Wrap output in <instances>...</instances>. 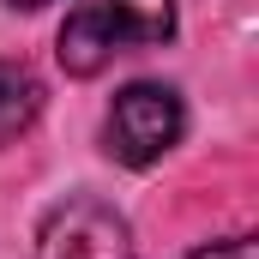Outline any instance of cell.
<instances>
[{
	"instance_id": "7a4b0ae2",
	"label": "cell",
	"mask_w": 259,
	"mask_h": 259,
	"mask_svg": "<svg viewBox=\"0 0 259 259\" xmlns=\"http://www.w3.org/2000/svg\"><path fill=\"white\" fill-rule=\"evenodd\" d=\"M181 127H187V115H181V97L169 84H127L103 121V139H109V157L145 169L181 145Z\"/></svg>"
},
{
	"instance_id": "5b68a950",
	"label": "cell",
	"mask_w": 259,
	"mask_h": 259,
	"mask_svg": "<svg viewBox=\"0 0 259 259\" xmlns=\"http://www.w3.org/2000/svg\"><path fill=\"white\" fill-rule=\"evenodd\" d=\"M187 259H259V247H253V235H229V241H211Z\"/></svg>"
},
{
	"instance_id": "8992f818",
	"label": "cell",
	"mask_w": 259,
	"mask_h": 259,
	"mask_svg": "<svg viewBox=\"0 0 259 259\" xmlns=\"http://www.w3.org/2000/svg\"><path fill=\"white\" fill-rule=\"evenodd\" d=\"M12 6H49V0H12Z\"/></svg>"
},
{
	"instance_id": "3957f363",
	"label": "cell",
	"mask_w": 259,
	"mask_h": 259,
	"mask_svg": "<svg viewBox=\"0 0 259 259\" xmlns=\"http://www.w3.org/2000/svg\"><path fill=\"white\" fill-rule=\"evenodd\" d=\"M30 259H133V235L115 205L103 199H66L42 217Z\"/></svg>"
},
{
	"instance_id": "277c9868",
	"label": "cell",
	"mask_w": 259,
	"mask_h": 259,
	"mask_svg": "<svg viewBox=\"0 0 259 259\" xmlns=\"http://www.w3.org/2000/svg\"><path fill=\"white\" fill-rule=\"evenodd\" d=\"M36 109H42V84H36V72L18 61H0V139H12V133H24L36 121Z\"/></svg>"
},
{
	"instance_id": "6da1fadb",
	"label": "cell",
	"mask_w": 259,
	"mask_h": 259,
	"mask_svg": "<svg viewBox=\"0 0 259 259\" xmlns=\"http://www.w3.org/2000/svg\"><path fill=\"white\" fill-rule=\"evenodd\" d=\"M175 36V0H78L61 24V66L91 78L115 55L157 49Z\"/></svg>"
}]
</instances>
